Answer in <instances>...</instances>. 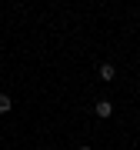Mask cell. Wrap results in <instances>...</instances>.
Returning <instances> with one entry per match:
<instances>
[{
	"label": "cell",
	"instance_id": "cell-2",
	"mask_svg": "<svg viewBox=\"0 0 140 150\" xmlns=\"http://www.w3.org/2000/svg\"><path fill=\"white\" fill-rule=\"evenodd\" d=\"M113 74H117L113 64H103V67H100V77H103V80H113Z\"/></svg>",
	"mask_w": 140,
	"mask_h": 150
},
{
	"label": "cell",
	"instance_id": "cell-1",
	"mask_svg": "<svg viewBox=\"0 0 140 150\" xmlns=\"http://www.w3.org/2000/svg\"><path fill=\"white\" fill-rule=\"evenodd\" d=\"M93 110H97V117L107 120L110 113H113V103H110V100H97V107H93Z\"/></svg>",
	"mask_w": 140,
	"mask_h": 150
},
{
	"label": "cell",
	"instance_id": "cell-3",
	"mask_svg": "<svg viewBox=\"0 0 140 150\" xmlns=\"http://www.w3.org/2000/svg\"><path fill=\"white\" fill-rule=\"evenodd\" d=\"M10 107H13V103H10V97H7V93H0V113H10Z\"/></svg>",
	"mask_w": 140,
	"mask_h": 150
},
{
	"label": "cell",
	"instance_id": "cell-4",
	"mask_svg": "<svg viewBox=\"0 0 140 150\" xmlns=\"http://www.w3.org/2000/svg\"><path fill=\"white\" fill-rule=\"evenodd\" d=\"M80 150H90V147H80Z\"/></svg>",
	"mask_w": 140,
	"mask_h": 150
}]
</instances>
